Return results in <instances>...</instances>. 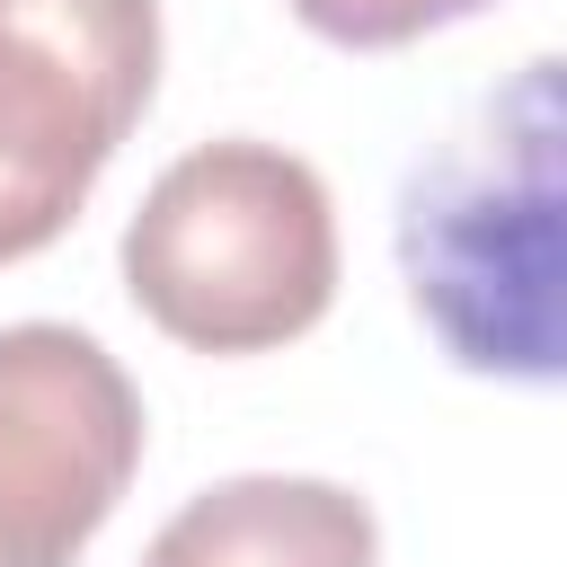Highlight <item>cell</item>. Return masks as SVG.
Here are the masks:
<instances>
[{"mask_svg": "<svg viewBox=\"0 0 567 567\" xmlns=\"http://www.w3.org/2000/svg\"><path fill=\"white\" fill-rule=\"evenodd\" d=\"M372 558H381V523L354 487L275 478V470L186 496L142 549V567H372Z\"/></svg>", "mask_w": 567, "mask_h": 567, "instance_id": "obj_5", "label": "cell"}, {"mask_svg": "<svg viewBox=\"0 0 567 567\" xmlns=\"http://www.w3.org/2000/svg\"><path fill=\"white\" fill-rule=\"evenodd\" d=\"M124 284L151 328L195 354L292 346L337 301V213L319 168L275 142L186 151L124 221Z\"/></svg>", "mask_w": 567, "mask_h": 567, "instance_id": "obj_2", "label": "cell"}, {"mask_svg": "<svg viewBox=\"0 0 567 567\" xmlns=\"http://www.w3.org/2000/svg\"><path fill=\"white\" fill-rule=\"evenodd\" d=\"M496 0H292V18L328 44H354V53H390V44H416L452 18H478Z\"/></svg>", "mask_w": 567, "mask_h": 567, "instance_id": "obj_6", "label": "cell"}, {"mask_svg": "<svg viewBox=\"0 0 567 567\" xmlns=\"http://www.w3.org/2000/svg\"><path fill=\"white\" fill-rule=\"evenodd\" d=\"M399 266L470 372H558V62L487 97L399 195Z\"/></svg>", "mask_w": 567, "mask_h": 567, "instance_id": "obj_1", "label": "cell"}, {"mask_svg": "<svg viewBox=\"0 0 567 567\" xmlns=\"http://www.w3.org/2000/svg\"><path fill=\"white\" fill-rule=\"evenodd\" d=\"M142 470L124 363L62 319L0 328V567H71Z\"/></svg>", "mask_w": 567, "mask_h": 567, "instance_id": "obj_4", "label": "cell"}, {"mask_svg": "<svg viewBox=\"0 0 567 567\" xmlns=\"http://www.w3.org/2000/svg\"><path fill=\"white\" fill-rule=\"evenodd\" d=\"M159 89V0H0V266L53 248Z\"/></svg>", "mask_w": 567, "mask_h": 567, "instance_id": "obj_3", "label": "cell"}]
</instances>
